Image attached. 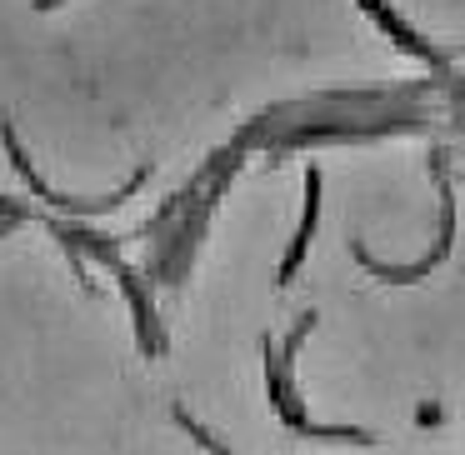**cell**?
Wrapping results in <instances>:
<instances>
[{
    "label": "cell",
    "mask_w": 465,
    "mask_h": 455,
    "mask_svg": "<svg viewBox=\"0 0 465 455\" xmlns=\"http://www.w3.org/2000/svg\"><path fill=\"white\" fill-rule=\"evenodd\" d=\"M361 5H365V11L375 15V25H385V31H391V41H395V45H405V51H411V55H425V61H435V55L425 51V41H415V35L405 31V21H401V15L391 11V5H385V0H361Z\"/></svg>",
    "instance_id": "cell-2"
},
{
    "label": "cell",
    "mask_w": 465,
    "mask_h": 455,
    "mask_svg": "<svg viewBox=\"0 0 465 455\" xmlns=\"http://www.w3.org/2000/svg\"><path fill=\"white\" fill-rule=\"evenodd\" d=\"M0 215H21V211H15V205H5V201H0Z\"/></svg>",
    "instance_id": "cell-4"
},
{
    "label": "cell",
    "mask_w": 465,
    "mask_h": 455,
    "mask_svg": "<svg viewBox=\"0 0 465 455\" xmlns=\"http://www.w3.org/2000/svg\"><path fill=\"white\" fill-rule=\"evenodd\" d=\"M315 215H321V171H311V175H305V221H301V231H295V245H291V255H285L281 281H275V285H291L295 265H301L305 245H311V235H315Z\"/></svg>",
    "instance_id": "cell-1"
},
{
    "label": "cell",
    "mask_w": 465,
    "mask_h": 455,
    "mask_svg": "<svg viewBox=\"0 0 465 455\" xmlns=\"http://www.w3.org/2000/svg\"><path fill=\"white\" fill-rule=\"evenodd\" d=\"M175 420H181V425H185V430H191V435H195V440H201V445H205V450H225V445H221V440H211V430H201V425H195V420H191V415H185V410H175Z\"/></svg>",
    "instance_id": "cell-3"
}]
</instances>
